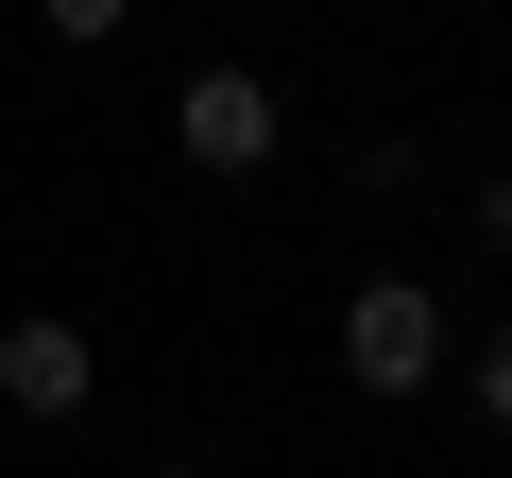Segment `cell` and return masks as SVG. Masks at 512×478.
I'll use <instances>...</instances> for the list:
<instances>
[{
  "label": "cell",
  "instance_id": "3957f363",
  "mask_svg": "<svg viewBox=\"0 0 512 478\" xmlns=\"http://www.w3.org/2000/svg\"><path fill=\"white\" fill-rule=\"evenodd\" d=\"M86 393H103V342L69 308H18V325H0V410H18V427H69Z\"/></svg>",
  "mask_w": 512,
  "mask_h": 478
},
{
  "label": "cell",
  "instance_id": "6da1fadb",
  "mask_svg": "<svg viewBox=\"0 0 512 478\" xmlns=\"http://www.w3.org/2000/svg\"><path fill=\"white\" fill-rule=\"evenodd\" d=\"M444 359H461V342H444V291H427V274H359V291H342V376H359L376 410L444 393Z\"/></svg>",
  "mask_w": 512,
  "mask_h": 478
},
{
  "label": "cell",
  "instance_id": "277c9868",
  "mask_svg": "<svg viewBox=\"0 0 512 478\" xmlns=\"http://www.w3.org/2000/svg\"><path fill=\"white\" fill-rule=\"evenodd\" d=\"M461 393H478V427H512V325H495V342L461 359Z\"/></svg>",
  "mask_w": 512,
  "mask_h": 478
},
{
  "label": "cell",
  "instance_id": "8992f818",
  "mask_svg": "<svg viewBox=\"0 0 512 478\" xmlns=\"http://www.w3.org/2000/svg\"><path fill=\"white\" fill-rule=\"evenodd\" d=\"M478 239H495V257H512V171H478Z\"/></svg>",
  "mask_w": 512,
  "mask_h": 478
},
{
  "label": "cell",
  "instance_id": "5b68a950",
  "mask_svg": "<svg viewBox=\"0 0 512 478\" xmlns=\"http://www.w3.org/2000/svg\"><path fill=\"white\" fill-rule=\"evenodd\" d=\"M35 18H52V35H69V52H103V35H120V18H137V0H35Z\"/></svg>",
  "mask_w": 512,
  "mask_h": 478
},
{
  "label": "cell",
  "instance_id": "7a4b0ae2",
  "mask_svg": "<svg viewBox=\"0 0 512 478\" xmlns=\"http://www.w3.org/2000/svg\"><path fill=\"white\" fill-rule=\"evenodd\" d=\"M274 137H291V103L256 86V69H188V86H171V154L222 171V188H239V171H274Z\"/></svg>",
  "mask_w": 512,
  "mask_h": 478
},
{
  "label": "cell",
  "instance_id": "52a82bcc",
  "mask_svg": "<svg viewBox=\"0 0 512 478\" xmlns=\"http://www.w3.org/2000/svg\"><path fill=\"white\" fill-rule=\"evenodd\" d=\"M137 478H205V461H137Z\"/></svg>",
  "mask_w": 512,
  "mask_h": 478
}]
</instances>
